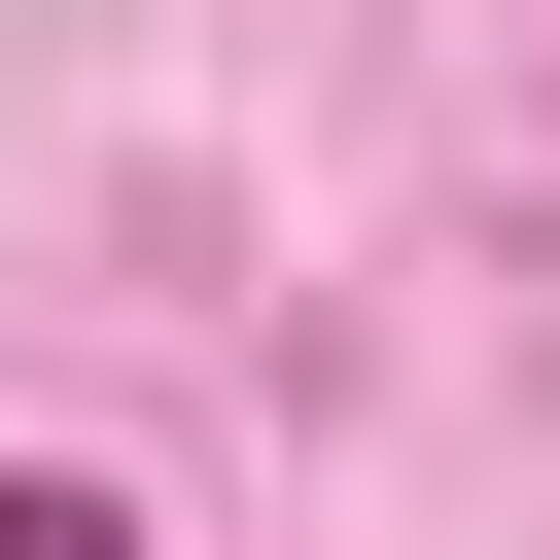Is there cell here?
<instances>
[{
  "label": "cell",
  "instance_id": "6da1fadb",
  "mask_svg": "<svg viewBox=\"0 0 560 560\" xmlns=\"http://www.w3.org/2000/svg\"><path fill=\"white\" fill-rule=\"evenodd\" d=\"M0 560H140V525H105V490H70V455H35V490H0Z\"/></svg>",
  "mask_w": 560,
  "mask_h": 560
}]
</instances>
